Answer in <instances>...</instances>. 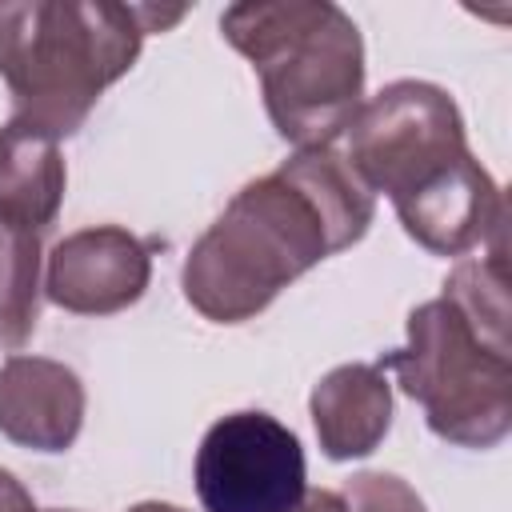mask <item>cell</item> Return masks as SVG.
I'll return each instance as SVG.
<instances>
[{"label":"cell","mask_w":512,"mask_h":512,"mask_svg":"<svg viewBox=\"0 0 512 512\" xmlns=\"http://www.w3.org/2000/svg\"><path fill=\"white\" fill-rule=\"evenodd\" d=\"M340 496L348 512H424L416 488L392 472H360L344 484Z\"/></svg>","instance_id":"5bb4252c"},{"label":"cell","mask_w":512,"mask_h":512,"mask_svg":"<svg viewBox=\"0 0 512 512\" xmlns=\"http://www.w3.org/2000/svg\"><path fill=\"white\" fill-rule=\"evenodd\" d=\"M0 512H36L32 492L8 468H0Z\"/></svg>","instance_id":"9a60e30c"},{"label":"cell","mask_w":512,"mask_h":512,"mask_svg":"<svg viewBox=\"0 0 512 512\" xmlns=\"http://www.w3.org/2000/svg\"><path fill=\"white\" fill-rule=\"evenodd\" d=\"M292 512H348V508H344V496L340 492H332V488H308L304 500Z\"/></svg>","instance_id":"2e32d148"},{"label":"cell","mask_w":512,"mask_h":512,"mask_svg":"<svg viewBox=\"0 0 512 512\" xmlns=\"http://www.w3.org/2000/svg\"><path fill=\"white\" fill-rule=\"evenodd\" d=\"M44 248L36 232L0 228V348L20 352L40 320Z\"/></svg>","instance_id":"4fadbf2b"},{"label":"cell","mask_w":512,"mask_h":512,"mask_svg":"<svg viewBox=\"0 0 512 512\" xmlns=\"http://www.w3.org/2000/svg\"><path fill=\"white\" fill-rule=\"evenodd\" d=\"M48 512H68V508H48Z\"/></svg>","instance_id":"ac0fdd59"},{"label":"cell","mask_w":512,"mask_h":512,"mask_svg":"<svg viewBox=\"0 0 512 512\" xmlns=\"http://www.w3.org/2000/svg\"><path fill=\"white\" fill-rule=\"evenodd\" d=\"M148 280H152L148 244L120 224H96L68 232L48 252L44 296L76 316H112L136 304Z\"/></svg>","instance_id":"52a82bcc"},{"label":"cell","mask_w":512,"mask_h":512,"mask_svg":"<svg viewBox=\"0 0 512 512\" xmlns=\"http://www.w3.org/2000/svg\"><path fill=\"white\" fill-rule=\"evenodd\" d=\"M128 512H184V508H176V504H164V500H140V504H132Z\"/></svg>","instance_id":"e0dca14e"},{"label":"cell","mask_w":512,"mask_h":512,"mask_svg":"<svg viewBox=\"0 0 512 512\" xmlns=\"http://www.w3.org/2000/svg\"><path fill=\"white\" fill-rule=\"evenodd\" d=\"M224 40L256 68L272 128L328 148L364 104V40L332 0H244L220 12Z\"/></svg>","instance_id":"3957f363"},{"label":"cell","mask_w":512,"mask_h":512,"mask_svg":"<svg viewBox=\"0 0 512 512\" xmlns=\"http://www.w3.org/2000/svg\"><path fill=\"white\" fill-rule=\"evenodd\" d=\"M372 216L376 196L344 152L300 148L248 180L192 244L184 300L212 324H244L308 268L352 248Z\"/></svg>","instance_id":"6da1fadb"},{"label":"cell","mask_w":512,"mask_h":512,"mask_svg":"<svg viewBox=\"0 0 512 512\" xmlns=\"http://www.w3.org/2000/svg\"><path fill=\"white\" fill-rule=\"evenodd\" d=\"M308 412L328 460H360L392 428V384L380 364H340L320 376Z\"/></svg>","instance_id":"30bf717a"},{"label":"cell","mask_w":512,"mask_h":512,"mask_svg":"<svg viewBox=\"0 0 512 512\" xmlns=\"http://www.w3.org/2000/svg\"><path fill=\"white\" fill-rule=\"evenodd\" d=\"M84 424L80 376L48 356H8L0 364V436L32 452H68Z\"/></svg>","instance_id":"9c48e42d"},{"label":"cell","mask_w":512,"mask_h":512,"mask_svg":"<svg viewBox=\"0 0 512 512\" xmlns=\"http://www.w3.org/2000/svg\"><path fill=\"white\" fill-rule=\"evenodd\" d=\"M64 188L68 168L60 140L12 116L0 128V228L44 236L60 216Z\"/></svg>","instance_id":"8fae6325"},{"label":"cell","mask_w":512,"mask_h":512,"mask_svg":"<svg viewBox=\"0 0 512 512\" xmlns=\"http://www.w3.org/2000/svg\"><path fill=\"white\" fill-rule=\"evenodd\" d=\"M192 476L204 512H292L308 492L304 448L268 412L220 416L196 448Z\"/></svg>","instance_id":"8992f818"},{"label":"cell","mask_w":512,"mask_h":512,"mask_svg":"<svg viewBox=\"0 0 512 512\" xmlns=\"http://www.w3.org/2000/svg\"><path fill=\"white\" fill-rule=\"evenodd\" d=\"M184 20V8L108 0H12L0 4V80L16 120L48 136H72L140 56L148 32Z\"/></svg>","instance_id":"7a4b0ae2"},{"label":"cell","mask_w":512,"mask_h":512,"mask_svg":"<svg viewBox=\"0 0 512 512\" xmlns=\"http://www.w3.org/2000/svg\"><path fill=\"white\" fill-rule=\"evenodd\" d=\"M468 152L464 116L440 84L392 80L356 108L344 156L372 196L400 200Z\"/></svg>","instance_id":"5b68a950"},{"label":"cell","mask_w":512,"mask_h":512,"mask_svg":"<svg viewBox=\"0 0 512 512\" xmlns=\"http://www.w3.org/2000/svg\"><path fill=\"white\" fill-rule=\"evenodd\" d=\"M476 336L492 348L512 352V312H508V256L504 240H492L484 256H460L440 292Z\"/></svg>","instance_id":"7c38bea8"},{"label":"cell","mask_w":512,"mask_h":512,"mask_svg":"<svg viewBox=\"0 0 512 512\" xmlns=\"http://www.w3.org/2000/svg\"><path fill=\"white\" fill-rule=\"evenodd\" d=\"M404 232L432 256H468L504 240V192L492 172L468 152L420 188L392 200Z\"/></svg>","instance_id":"ba28073f"},{"label":"cell","mask_w":512,"mask_h":512,"mask_svg":"<svg viewBox=\"0 0 512 512\" xmlns=\"http://www.w3.org/2000/svg\"><path fill=\"white\" fill-rule=\"evenodd\" d=\"M380 368L424 408L428 428L460 448H496L512 432V352L492 348L444 300L408 312V344L384 352Z\"/></svg>","instance_id":"277c9868"}]
</instances>
